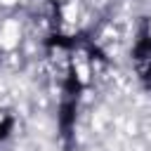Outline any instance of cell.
I'll use <instances>...</instances> for the list:
<instances>
[{
    "mask_svg": "<svg viewBox=\"0 0 151 151\" xmlns=\"http://www.w3.org/2000/svg\"><path fill=\"white\" fill-rule=\"evenodd\" d=\"M134 64L144 83L151 85V40H142L134 50Z\"/></svg>",
    "mask_w": 151,
    "mask_h": 151,
    "instance_id": "1",
    "label": "cell"
}]
</instances>
